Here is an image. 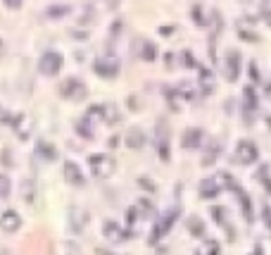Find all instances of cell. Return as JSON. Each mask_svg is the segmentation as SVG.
<instances>
[{
    "label": "cell",
    "instance_id": "cell-2",
    "mask_svg": "<svg viewBox=\"0 0 271 255\" xmlns=\"http://www.w3.org/2000/svg\"><path fill=\"white\" fill-rule=\"evenodd\" d=\"M60 93H62V98H67V100H84V98H86V86H84L81 79L69 76V79H64V81H62Z\"/></svg>",
    "mask_w": 271,
    "mask_h": 255
},
{
    "label": "cell",
    "instance_id": "cell-28",
    "mask_svg": "<svg viewBox=\"0 0 271 255\" xmlns=\"http://www.w3.org/2000/svg\"><path fill=\"white\" fill-rule=\"evenodd\" d=\"M219 253V243L216 241H205V246H202V250L198 255H216Z\"/></svg>",
    "mask_w": 271,
    "mask_h": 255
},
{
    "label": "cell",
    "instance_id": "cell-18",
    "mask_svg": "<svg viewBox=\"0 0 271 255\" xmlns=\"http://www.w3.org/2000/svg\"><path fill=\"white\" fill-rule=\"evenodd\" d=\"M119 119H121V115H119L117 105H103V122H107V124H119Z\"/></svg>",
    "mask_w": 271,
    "mask_h": 255
},
{
    "label": "cell",
    "instance_id": "cell-45",
    "mask_svg": "<svg viewBox=\"0 0 271 255\" xmlns=\"http://www.w3.org/2000/svg\"><path fill=\"white\" fill-rule=\"evenodd\" d=\"M266 96H269V98H271V86H266Z\"/></svg>",
    "mask_w": 271,
    "mask_h": 255
},
{
    "label": "cell",
    "instance_id": "cell-9",
    "mask_svg": "<svg viewBox=\"0 0 271 255\" xmlns=\"http://www.w3.org/2000/svg\"><path fill=\"white\" fill-rule=\"evenodd\" d=\"M126 145L129 148H133V151H138V148H143V143H145V131L140 129V126H131V129L126 131Z\"/></svg>",
    "mask_w": 271,
    "mask_h": 255
},
{
    "label": "cell",
    "instance_id": "cell-14",
    "mask_svg": "<svg viewBox=\"0 0 271 255\" xmlns=\"http://www.w3.org/2000/svg\"><path fill=\"white\" fill-rule=\"evenodd\" d=\"M103 234L107 236L110 241H124V239H126V234L121 231V229H119V224H117V222H112V220H110V222H105Z\"/></svg>",
    "mask_w": 271,
    "mask_h": 255
},
{
    "label": "cell",
    "instance_id": "cell-30",
    "mask_svg": "<svg viewBox=\"0 0 271 255\" xmlns=\"http://www.w3.org/2000/svg\"><path fill=\"white\" fill-rule=\"evenodd\" d=\"M140 210H143V213H147V215H153V213H155V205H153V200L143 198V200H140Z\"/></svg>",
    "mask_w": 271,
    "mask_h": 255
},
{
    "label": "cell",
    "instance_id": "cell-31",
    "mask_svg": "<svg viewBox=\"0 0 271 255\" xmlns=\"http://www.w3.org/2000/svg\"><path fill=\"white\" fill-rule=\"evenodd\" d=\"M138 184H140V188H147L150 193L155 191V184H153L150 179H145V177H140V179H138Z\"/></svg>",
    "mask_w": 271,
    "mask_h": 255
},
{
    "label": "cell",
    "instance_id": "cell-38",
    "mask_svg": "<svg viewBox=\"0 0 271 255\" xmlns=\"http://www.w3.org/2000/svg\"><path fill=\"white\" fill-rule=\"evenodd\" d=\"M5 7H10V10H19V7H21V3H12V0H7V3H5Z\"/></svg>",
    "mask_w": 271,
    "mask_h": 255
},
{
    "label": "cell",
    "instance_id": "cell-37",
    "mask_svg": "<svg viewBox=\"0 0 271 255\" xmlns=\"http://www.w3.org/2000/svg\"><path fill=\"white\" fill-rule=\"evenodd\" d=\"M181 60H183L186 65H193V55H190V53H183V55H181Z\"/></svg>",
    "mask_w": 271,
    "mask_h": 255
},
{
    "label": "cell",
    "instance_id": "cell-6",
    "mask_svg": "<svg viewBox=\"0 0 271 255\" xmlns=\"http://www.w3.org/2000/svg\"><path fill=\"white\" fill-rule=\"evenodd\" d=\"M224 74L229 81H236L240 74V53L238 50H229L226 53V62H224Z\"/></svg>",
    "mask_w": 271,
    "mask_h": 255
},
{
    "label": "cell",
    "instance_id": "cell-27",
    "mask_svg": "<svg viewBox=\"0 0 271 255\" xmlns=\"http://www.w3.org/2000/svg\"><path fill=\"white\" fill-rule=\"evenodd\" d=\"M86 119H103V105H90L88 110H86Z\"/></svg>",
    "mask_w": 271,
    "mask_h": 255
},
{
    "label": "cell",
    "instance_id": "cell-36",
    "mask_svg": "<svg viewBox=\"0 0 271 255\" xmlns=\"http://www.w3.org/2000/svg\"><path fill=\"white\" fill-rule=\"evenodd\" d=\"M67 255H81V250H79L74 243H69V246H67Z\"/></svg>",
    "mask_w": 271,
    "mask_h": 255
},
{
    "label": "cell",
    "instance_id": "cell-24",
    "mask_svg": "<svg viewBox=\"0 0 271 255\" xmlns=\"http://www.w3.org/2000/svg\"><path fill=\"white\" fill-rule=\"evenodd\" d=\"M245 108H248V110H255V108H257V96H255V89H252V86L245 89Z\"/></svg>",
    "mask_w": 271,
    "mask_h": 255
},
{
    "label": "cell",
    "instance_id": "cell-34",
    "mask_svg": "<svg viewBox=\"0 0 271 255\" xmlns=\"http://www.w3.org/2000/svg\"><path fill=\"white\" fill-rule=\"evenodd\" d=\"M126 222H129V224H133V222H136V207L126 210Z\"/></svg>",
    "mask_w": 271,
    "mask_h": 255
},
{
    "label": "cell",
    "instance_id": "cell-39",
    "mask_svg": "<svg viewBox=\"0 0 271 255\" xmlns=\"http://www.w3.org/2000/svg\"><path fill=\"white\" fill-rule=\"evenodd\" d=\"M171 31H174V29H171V27H162V29H160V34H162V36H169V34H171Z\"/></svg>",
    "mask_w": 271,
    "mask_h": 255
},
{
    "label": "cell",
    "instance_id": "cell-22",
    "mask_svg": "<svg viewBox=\"0 0 271 255\" xmlns=\"http://www.w3.org/2000/svg\"><path fill=\"white\" fill-rule=\"evenodd\" d=\"M21 198H24V203H34L36 200V184L31 179L21 184Z\"/></svg>",
    "mask_w": 271,
    "mask_h": 255
},
{
    "label": "cell",
    "instance_id": "cell-23",
    "mask_svg": "<svg viewBox=\"0 0 271 255\" xmlns=\"http://www.w3.org/2000/svg\"><path fill=\"white\" fill-rule=\"evenodd\" d=\"M188 231L193 236H205V224L198 217H188Z\"/></svg>",
    "mask_w": 271,
    "mask_h": 255
},
{
    "label": "cell",
    "instance_id": "cell-25",
    "mask_svg": "<svg viewBox=\"0 0 271 255\" xmlns=\"http://www.w3.org/2000/svg\"><path fill=\"white\" fill-rule=\"evenodd\" d=\"M12 191V181L7 179L5 174H0V198H7Z\"/></svg>",
    "mask_w": 271,
    "mask_h": 255
},
{
    "label": "cell",
    "instance_id": "cell-26",
    "mask_svg": "<svg viewBox=\"0 0 271 255\" xmlns=\"http://www.w3.org/2000/svg\"><path fill=\"white\" fill-rule=\"evenodd\" d=\"M140 55H143V60L153 62L155 55H157V50H155V43H145V46H143V50H140Z\"/></svg>",
    "mask_w": 271,
    "mask_h": 255
},
{
    "label": "cell",
    "instance_id": "cell-42",
    "mask_svg": "<svg viewBox=\"0 0 271 255\" xmlns=\"http://www.w3.org/2000/svg\"><path fill=\"white\" fill-rule=\"evenodd\" d=\"M0 255H10V250H7L5 246H0Z\"/></svg>",
    "mask_w": 271,
    "mask_h": 255
},
{
    "label": "cell",
    "instance_id": "cell-7",
    "mask_svg": "<svg viewBox=\"0 0 271 255\" xmlns=\"http://www.w3.org/2000/svg\"><path fill=\"white\" fill-rule=\"evenodd\" d=\"M157 151H160V160L162 162H169V131L164 129V122H157Z\"/></svg>",
    "mask_w": 271,
    "mask_h": 255
},
{
    "label": "cell",
    "instance_id": "cell-43",
    "mask_svg": "<svg viewBox=\"0 0 271 255\" xmlns=\"http://www.w3.org/2000/svg\"><path fill=\"white\" fill-rule=\"evenodd\" d=\"M3 50H5V43H3V38H0V55H3Z\"/></svg>",
    "mask_w": 271,
    "mask_h": 255
},
{
    "label": "cell",
    "instance_id": "cell-17",
    "mask_svg": "<svg viewBox=\"0 0 271 255\" xmlns=\"http://www.w3.org/2000/svg\"><path fill=\"white\" fill-rule=\"evenodd\" d=\"M200 89L202 93H212L214 89V74H212V69H200Z\"/></svg>",
    "mask_w": 271,
    "mask_h": 255
},
{
    "label": "cell",
    "instance_id": "cell-5",
    "mask_svg": "<svg viewBox=\"0 0 271 255\" xmlns=\"http://www.w3.org/2000/svg\"><path fill=\"white\" fill-rule=\"evenodd\" d=\"M257 145L252 143V141H240L236 148V160L240 165H252V162H257Z\"/></svg>",
    "mask_w": 271,
    "mask_h": 255
},
{
    "label": "cell",
    "instance_id": "cell-41",
    "mask_svg": "<svg viewBox=\"0 0 271 255\" xmlns=\"http://www.w3.org/2000/svg\"><path fill=\"white\" fill-rule=\"evenodd\" d=\"M110 145H112V148H117V145H119V138H117V136H112V138H110Z\"/></svg>",
    "mask_w": 271,
    "mask_h": 255
},
{
    "label": "cell",
    "instance_id": "cell-16",
    "mask_svg": "<svg viewBox=\"0 0 271 255\" xmlns=\"http://www.w3.org/2000/svg\"><path fill=\"white\" fill-rule=\"evenodd\" d=\"M219 188L221 186H219V181L216 179H205L200 184V196L202 198H214L216 193H219Z\"/></svg>",
    "mask_w": 271,
    "mask_h": 255
},
{
    "label": "cell",
    "instance_id": "cell-29",
    "mask_svg": "<svg viewBox=\"0 0 271 255\" xmlns=\"http://www.w3.org/2000/svg\"><path fill=\"white\" fill-rule=\"evenodd\" d=\"M77 131H79V134H81L84 138H93V129H88V126H86V122L77 124Z\"/></svg>",
    "mask_w": 271,
    "mask_h": 255
},
{
    "label": "cell",
    "instance_id": "cell-20",
    "mask_svg": "<svg viewBox=\"0 0 271 255\" xmlns=\"http://www.w3.org/2000/svg\"><path fill=\"white\" fill-rule=\"evenodd\" d=\"M219 151H221V145L216 143V141H212V143L207 145L205 155H202V165H214V160H216V155H219Z\"/></svg>",
    "mask_w": 271,
    "mask_h": 255
},
{
    "label": "cell",
    "instance_id": "cell-8",
    "mask_svg": "<svg viewBox=\"0 0 271 255\" xmlns=\"http://www.w3.org/2000/svg\"><path fill=\"white\" fill-rule=\"evenodd\" d=\"M21 227V217L19 213H14V210H5V213L0 215V229L7 231V234H14L17 229Z\"/></svg>",
    "mask_w": 271,
    "mask_h": 255
},
{
    "label": "cell",
    "instance_id": "cell-1",
    "mask_svg": "<svg viewBox=\"0 0 271 255\" xmlns=\"http://www.w3.org/2000/svg\"><path fill=\"white\" fill-rule=\"evenodd\" d=\"M88 167H90V174H93L95 179H107V177L114 174L117 162H114L110 155H105V153H93L88 158Z\"/></svg>",
    "mask_w": 271,
    "mask_h": 255
},
{
    "label": "cell",
    "instance_id": "cell-32",
    "mask_svg": "<svg viewBox=\"0 0 271 255\" xmlns=\"http://www.w3.org/2000/svg\"><path fill=\"white\" fill-rule=\"evenodd\" d=\"M200 10H202L200 5H195V7H193V19H195V22H198V24H200V27H202V24H205V19H202V12H200Z\"/></svg>",
    "mask_w": 271,
    "mask_h": 255
},
{
    "label": "cell",
    "instance_id": "cell-15",
    "mask_svg": "<svg viewBox=\"0 0 271 255\" xmlns=\"http://www.w3.org/2000/svg\"><path fill=\"white\" fill-rule=\"evenodd\" d=\"M36 151H38V155H41L43 160H48V162L57 160V148H55L53 143H48V141H38V145H36Z\"/></svg>",
    "mask_w": 271,
    "mask_h": 255
},
{
    "label": "cell",
    "instance_id": "cell-21",
    "mask_svg": "<svg viewBox=\"0 0 271 255\" xmlns=\"http://www.w3.org/2000/svg\"><path fill=\"white\" fill-rule=\"evenodd\" d=\"M236 193H238V198H240V207H243L245 220L252 222V205H250V198H248V193H245L243 188H236Z\"/></svg>",
    "mask_w": 271,
    "mask_h": 255
},
{
    "label": "cell",
    "instance_id": "cell-4",
    "mask_svg": "<svg viewBox=\"0 0 271 255\" xmlns=\"http://www.w3.org/2000/svg\"><path fill=\"white\" fill-rule=\"evenodd\" d=\"M97 76H103V79H114L119 74V60L117 57H97L95 65H93Z\"/></svg>",
    "mask_w": 271,
    "mask_h": 255
},
{
    "label": "cell",
    "instance_id": "cell-12",
    "mask_svg": "<svg viewBox=\"0 0 271 255\" xmlns=\"http://www.w3.org/2000/svg\"><path fill=\"white\" fill-rule=\"evenodd\" d=\"M64 179L69 181V184H74V186H81L84 184V174H81V169H79L77 162H64Z\"/></svg>",
    "mask_w": 271,
    "mask_h": 255
},
{
    "label": "cell",
    "instance_id": "cell-10",
    "mask_svg": "<svg viewBox=\"0 0 271 255\" xmlns=\"http://www.w3.org/2000/svg\"><path fill=\"white\" fill-rule=\"evenodd\" d=\"M86 217H88V215H86L84 207H71L69 210V227L74 234H79V231L86 227Z\"/></svg>",
    "mask_w": 271,
    "mask_h": 255
},
{
    "label": "cell",
    "instance_id": "cell-11",
    "mask_svg": "<svg viewBox=\"0 0 271 255\" xmlns=\"http://www.w3.org/2000/svg\"><path fill=\"white\" fill-rule=\"evenodd\" d=\"M12 126H14V134H17L21 141H27L29 134H31V119H29V115H24V112H21V115H17Z\"/></svg>",
    "mask_w": 271,
    "mask_h": 255
},
{
    "label": "cell",
    "instance_id": "cell-3",
    "mask_svg": "<svg viewBox=\"0 0 271 255\" xmlns=\"http://www.w3.org/2000/svg\"><path fill=\"white\" fill-rule=\"evenodd\" d=\"M60 69H62V55H60L57 50H48V53L38 60V72H41L43 76H55Z\"/></svg>",
    "mask_w": 271,
    "mask_h": 255
},
{
    "label": "cell",
    "instance_id": "cell-35",
    "mask_svg": "<svg viewBox=\"0 0 271 255\" xmlns=\"http://www.w3.org/2000/svg\"><path fill=\"white\" fill-rule=\"evenodd\" d=\"M264 222H266V227L271 229V207H269V205L264 207Z\"/></svg>",
    "mask_w": 271,
    "mask_h": 255
},
{
    "label": "cell",
    "instance_id": "cell-13",
    "mask_svg": "<svg viewBox=\"0 0 271 255\" xmlns=\"http://www.w3.org/2000/svg\"><path fill=\"white\" fill-rule=\"evenodd\" d=\"M181 141H183V148H198V145L202 143V129H198V126H190V129L183 131Z\"/></svg>",
    "mask_w": 271,
    "mask_h": 255
},
{
    "label": "cell",
    "instance_id": "cell-19",
    "mask_svg": "<svg viewBox=\"0 0 271 255\" xmlns=\"http://www.w3.org/2000/svg\"><path fill=\"white\" fill-rule=\"evenodd\" d=\"M71 5H67V3H57V5H48V17L50 19H60V17H64V14H69Z\"/></svg>",
    "mask_w": 271,
    "mask_h": 255
},
{
    "label": "cell",
    "instance_id": "cell-40",
    "mask_svg": "<svg viewBox=\"0 0 271 255\" xmlns=\"http://www.w3.org/2000/svg\"><path fill=\"white\" fill-rule=\"evenodd\" d=\"M71 36H74V38H86L88 34H86V31H71Z\"/></svg>",
    "mask_w": 271,
    "mask_h": 255
},
{
    "label": "cell",
    "instance_id": "cell-44",
    "mask_svg": "<svg viewBox=\"0 0 271 255\" xmlns=\"http://www.w3.org/2000/svg\"><path fill=\"white\" fill-rule=\"evenodd\" d=\"M255 255H262V248H259V246H257V248H255Z\"/></svg>",
    "mask_w": 271,
    "mask_h": 255
},
{
    "label": "cell",
    "instance_id": "cell-33",
    "mask_svg": "<svg viewBox=\"0 0 271 255\" xmlns=\"http://www.w3.org/2000/svg\"><path fill=\"white\" fill-rule=\"evenodd\" d=\"M212 215L216 217V222H219V224H224V217H226V213H224L221 207H212Z\"/></svg>",
    "mask_w": 271,
    "mask_h": 255
}]
</instances>
